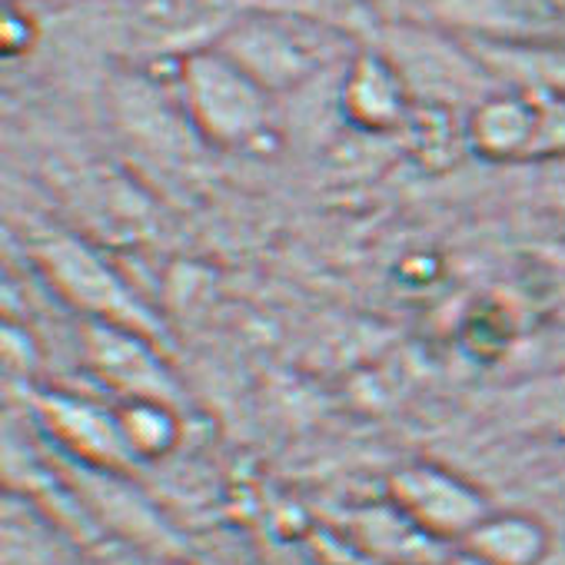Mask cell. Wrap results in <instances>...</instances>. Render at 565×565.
<instances>
[{
    "label": "cell",
    "mask_w": 565,
    "mask_h": 565,
    "mask_svg": "<svg viewBox=\"0 0 565 565\" xmlns=\"http://www.w3.org/2000/svg\"><path fill=\"white\" fill-rule=\"evenodd\" d=\"M38 256L54 279V287L77 303L94 323L124 327L143 337L157 333V320L140 307V300L124 287V279L81 239L51 236L38 246Z\"/></svg>",
    "instance_id": "cell-1"
},
{
    "label": "cell",
    "mask_w": 565,
    "mask_h": 565,
    "mask_svg": "<svg viewBox=\"0 0 565 565\" xmlns=\"http://www.w3.org/2000/svg\"><path fill=\"white\" fill-rule=\"evenodd\" d=\"M390 495L413 529L436 539H466L486 519V502L462 479L426 462L399 469L390 479Z\"/></svg>",
    "instance_id": "cell-2"
},
{
    "label": "cell",
    "mask_w": 565,
    "mask_h": 565,
    "mask_svg": "<svg viewBox=\"0 0 565 565\" xmlns=\"http://www.w3.org/2000/svg\"><path fill=\"white\" fill-rule=\"evenodd\" d=\"M84 340H87V360L94 363V370L130 399H150V403H167V406L180 399L177 380L147 343L150 337L90 320Z\"/></svg>",
    "instance_id": "cell-3"
},
{
    "label": "cell",
    "mask_w": 565,
    "mask_h": 565,
    "mask_svg": "<svg viewBox=\"0 0 565 565\" xmlns=\"http://www.w3.org/2000/svg\"><path fill=\"white\" fill-rule=\"evenodd\" d=\"M38 409L44 423L51 426V433L81 459L97 462V466H124L127 459H137L124 436L117 413H104L100 406L64 396V393L41 396Z\"/></svg>",
    "instance_id": "cell-4"
},
{
    "label": "cell",
    "mask_w": 565,
    "mask_h": 565,
    "mask_svg": "<svg viewBox=\"0 0 565 565\" xmlns=\"http://www.w3.org/2000/svg\"><path fill=\"white\" fill-rule=\"evenodd\" d=\"M193 77H196V107L213 134L236 140L256 127L259 100L243 84L239 74H233L223 64H200Z\"/></svg>",
    "instance_id": "cell-5"
},
{
    "label": "cell",
    "mask_w": 565,
    "mask_h": 565,
    "mask_svg": "<svg viewBox=\"0 0 565 565\" xmlns=\"http://www.w3.org/2000/svg\"><path fill=\"white\" fill-rule=\"evenodd\" d=\"M466 548L486 565H542L545 532L525 515H486L466 535Z\"/></svg>",
    "instance_id": "cell-6"
},
{
    "label": "cell",
    "mask_w": 565,
    "mask_h": 565,
    "mask_svg": "<svg viewBox=\"0 0 565 565\" xmlns=\"http://www.w3.org/2000/svg\"><path fill=\"white\" fill-rule=\"evenodd\" d=\"M117 416L134 456H160L177 443V419L167 403L130 399Z\"/></svg>",
    "instance_id": "cell-7"
},
{
    "label": "cell",
    "mask_w": 565,
    "mask_h": 565,
    "mask_svg": "<svg viewBox=\"0 0 565 565\" xmlns=\"http://www.w3.org/2000/svg\"><path fill=\"white\" fill-rule=\"evenodd\" d=\"M443 565H486V562H482L479 555H472L469 548H462L459 555H452V558H446Z\"/></svg>",
    "instance_id": "cell-8"
}]
</instances>
